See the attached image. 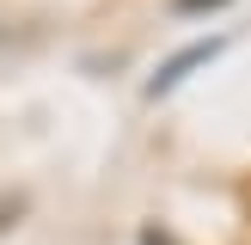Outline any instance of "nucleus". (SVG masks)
<instances>
[{
	"label": "nucleus",
	"mask_w": 251,
	"mask_h": 245,
	"mask_svg": "<svg viewBox=\"0 0 251 245\" xmlns=\"http://www.w3.org/2000/svg\"><path fill=\"white\" fill-rule=\"evenodd\" d=\"M215 55H221V43H190L184 55H172L166 68H159L153 80H147V98H166V92H172V86H178L190 68H202V61H215Z\"/></svg>",
	"instance_id": "1"
},
{
	"label": "nucleus",
	"mask_w": 251,
	"mask_h": 245,
	"mask_svg": "<svg viewBox=\"0 0 251 245\" xmlns=\"http://www.w3.org/2000/svg\"><path fill=\"white\" fill-rule=\"evenodd\" d=\"M190 6H227V0H178V12H190Z\"/></svg>",
	"instance_id": "3"
},
{
	"label": "nucleus",
	"mask_w": 251,
	"mask_h": 245,
	"mask_svg": "<svg viewBox=\"0 0 251 245\" xmlns=\"http://www.w3.org/2000/svg\"><path fill=\"white\" fill-rule=\"evenodd\" d=\"M19 215H25V196H0V233H12Z\"/></svg>",
	"instance_id": "2"
}]
</instances>
